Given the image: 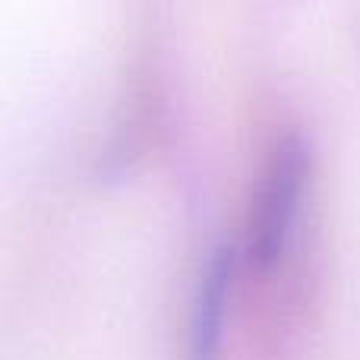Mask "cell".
Masks as SVG:
<instances>
[{"instance_id":"cell-3","label":"cell","mask_w":360,"mask_h":360,"mask_svg":"<svg viewBox=\"0 0 360 360\" xmlns=\"http://www.w3.org/2000/svg\"><path fill=\"white\" fill-rule=\"evenodd\" d=\"M152 98L149 95H133L130 105H124V114L114 124L111 139L105 143L98 155V168L95 174L105 184H117L136 168L143 158L146 143H149V127H152Z\"/></svg>"},{"instance_id":"cell-1","label":"cell","mask_w":360,"mask_h":360,"mask_svg":"<svg viewBox=\"0 0 360 360\" xmlns=\"http://www.w3.org/2000/svg\"><path fill=\"white\" fill-rule=\"evenodd\" d=\"M307 177H310V146L304 143V136L288 133L269 152L247 218V259L259 272L272 269L285 253Z\"/></svg>"},{"instance_id":"cell-2","label":"cell","mask_w":360,"mask_h":360,"mask_svg":"<svg viewBox=\"0 0 360 360\" xmlns=\"http://www.w3.org/2000/svg\"><path fill=\"white\" fill-rule=\"evenodd\" d=\"M234 278V253L218 247L209 253L193 297L190 316V360H218L221 354V329L228 310V291Z\"/></svg>"}]
</instances>
